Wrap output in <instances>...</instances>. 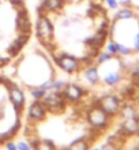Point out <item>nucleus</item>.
I'll return each instance as SVG.
<instances>
[{"label":"nucleus","instance_id":"nucleus-5","mask_svg":"<svg viewBox=\"0 0 139 150\" xmlns=\"http://www.w3.org/2000/svg\"><path fill=\"white\" fill-rule=\"evenodd\" d=\"M10 67L12 68L11 76L30 96L45 90L59 81L57 68L40 47L30 52H23Z\"/></svg>","mask_w":139,"mask_h":150},{"label":"nucleus","instance_id":"nucleus-1","mask_svg":"<svg viewBox=\"0 0 139 150\" xmlns=\"http://www.w3.org/2000/svg\"><path fill=\"white\" fill-rule=\"evenodd\" d=\"M115 96L79 78L32 94L18 150H98L130 113Z\"/></svg>","mask_w":139,"mask_h":150},{"label":"nucleus","instance_id":"nucleus-7","mask_svg":"<svg viewBox=\"0 0 139 150\" xmlns=\"http://www.w3.org/2000/svg\"><path fill=\"white\" fill-rule=\"evenodd\" d=\"M64 1H74V0H64Z\"/></svg>","mask_w":139,"mask_h":150},{"label":"nucleus","instance_id":"nucleus-3","mask_svg":"<svg viewBox=\"0 0 139 150\" xmlns=\"http://www.w3.org/2000/svg\"><path fill=\"white\" fill-rule=\"evenodd\" d=\"M79 79L101 93L115 96L131 112H139V56L105 51Z\"/></svg>","mask_w":139,"mask_h":150},{"label":"nucleus","instance_id":"nucleus-6","mask_svg":"<svg viewBox=\"0 0 139 150\" xmlns=\"http://www.w3.org/2000/svg\"><path fill=\"white\" fill-rule=\"evenodd\" d=\"M98 150H139V112H130Z\"/></svg>","mask_w":139,"mask_h":150},{"label":"nucleus","instance_id":"nucleus-4","mask_svg":"<svg viewBox=\"0 0 139 150\" xmlns=\"http://www.w3.org/2000/svg\"><path fill=\"white\" fill-rule=\"evenodd\" d=\"M29 107V93L11 75L0 74V147L12 150L20 138Z\"/></svg>","mask_w":139,"mask_h":150},{"label":"nucleus","instance_id":"nucleus-2","mask_svg":"<svg viewBox=\"0 0 139 150\" xmlns=\"http://www.w3.org/2000/svg\"><path fill=\"white\" fill-rule=\"evenodd\" d=\"M104 3L74 0L56 11L37 10L38 47L67 78H80L107 49L112 19Z\"/></svg>","mask_w":139,"mask_h":150}]
</instances>
